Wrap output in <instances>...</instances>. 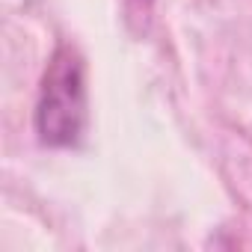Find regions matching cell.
<instances>
[{
    "mask_svg": "<svg viewBox=\"0 0 252 252\" xmlns=\"http://www.w3.org/2000/svg\"><path fill=\"white\" fill-rule=\"evenodd\" d=\"M86 125V77L83 60L71 45H60L42 77L36 104V131L45 146H74Z\"/></svg>",
    "mask_w": 252,
    "mask_h": 252,
    "instance_id": "6da1fadb",
    "label": "cell"
}]
</instances>
